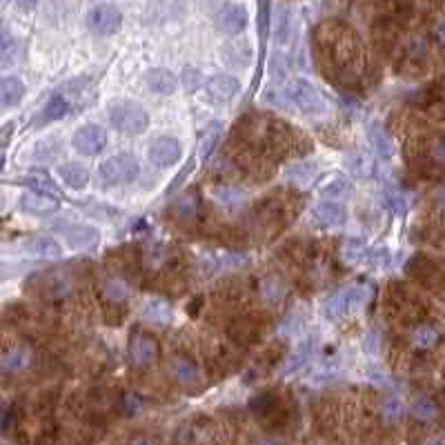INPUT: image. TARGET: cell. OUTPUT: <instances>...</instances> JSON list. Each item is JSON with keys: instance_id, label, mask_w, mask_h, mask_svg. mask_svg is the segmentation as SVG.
<instances>
[{"instance_id": "cell-9", "label": "cell", "mask_w": 445, "mask_h": 445, "mask_svg": "<svg viewBox=\"0 0 445 445\" xmlns=\"http://www.w3.org/2000/svg\"><path fill=\"white\" fill-rule=\"evenodd\" d=\"M427 63H430V45L423 38H412L408 43V47L403 49L399 69L401 72H406L408 76H412V74L416 76L427 67Z\"/></svg>"}, {"instance_id": "cell-44", "label": "cell", "mask_w": 445, "mask_h": 445, "mask_svg": "<svg viewBox=\"0 0 445 445\" xmlns=\"http://www.w3.org/2000/svg\"><path fill=\"white\" fill-rule=\"evenodd\" d=\"M387 205L394 214L406 212V199H403L399 192H387Z\"/></svg>"}, {"instance_id": "cell-38", "label": "cell", "mask_w": 445, "mask_h": 445, "mask_svg": "<svg viewBox=\"0 0 445 445\" xmlns=\"http://www.w3.org/2000/svg\"><path fill=\"white\" fill-rule=\"evenodd\" d=\"M379 3L387 9V13L392 18H406L412 11L410 0H379Z\"/></svg>"}, {"instance_id": "cell-23", "label": "cell", "mask_w": 445, "mask_h": 445, "mask_svg": "<svg viewBox=\"0 0 445 445\" xmlns=\"http://www.w3.org/2000/svg\"><path fill=\"white\" fill-rule=\"evenodd\" d=\"M199 210H201L199 192H187L183 196H178V201L174 203V216L178 220H194L199 216Z\"/></svg>"}, {"instance_id": "cell-33", "label": "cell", "mask_w": 445, "mask_h": 445, "mask_svg": "<svg viewBox=\"0 0 445 445\" xmlns=\"http://www.w3.org/2000/svg\"><path fill=\"white\" fill-rule=\"evenodd\" d=\"M368 134H370V141H372V145H374V149H377L379 156H383V158L392 156L394 145H392V141H389V136L381 130V125H372Z\"/></svg>"}, {"instance_id": "cell-35", "label": "cell", "mask_w": 445, "mask_h": 445, "mask_svg": "<svg viewBox=\"0 0 445 445\" xmlns=\"http://www.w3.org/2000/svg\"><path fill=\"white\" fill-rule=\"evenodd\" d=\"M261 294H263V299H265V301L276 303V301H281V299H283L285 287H283V283L278 281L276 276H270V278H265V281H263Z\"/></svg>"}, {"instance_id": "cell-25", "label": "cell", "mask_w": 445, "mask_h": 445, "mask_svg": "<svg viewBox=\"0 0 445 445\" xmlns=\"http://www.w3.org/2000/svg\"><path fill=\"white\" fill-rule=\"evenodd\" d=\"M16 51H18L16 38H13L9 25L5 20H0V69L9 67L16 61Z\"/></svg>"}, {"instance_id": "cell-22", "label": "cell", "mask_w": 445, "mask_h": 445, "mask_svg": "<svg viewBox=\"0 0 445 445\" xmlns=\"http://www.w3.org/2000/svg\"><path fill=\"white\" fill-rule=\"evenodd\" d=\"M147 87L156 94L163 96H170L176 92V78L172 72H167V69H149L147 72Z\"/></svg>"}, {"instance_id": "cell-36", "label": "cell", "mask_w": 445, "mask_h": 445, "mask_svg": "<svg viewBox=\"0 0 445 445\" xmlns=\"http://www.w3.org/2000/svg\"><path fill=\"white\" fill-rule=\"evenodd\" d=\"M25 183H27V185H32V187H34V189H38V192H47V194H54V196L63 199L61 189L56 187V185H51V183H49V178H47L45 174L34 172L32 176H27V178H25Z\"/></svg>"}, {"instance_id": "cell-13", "label": "cell", "mask_w": 445, "mask_h": 445, "mask_svg": "<svg viewBox=\"0 0 445 445\" xmlns=\"http://www.w3.org/2000/svg\"><path fill=\"white\" fill-rule=\"evenodd\" d=\"M20 210L27 214H36V216H45V214H54L58 210V199L54 194L47 192H38L32 189L20 196Z\"/></svg>"}, {"instance_id": "cell-12", "label": "cell", "mask_w": 445, "mask_h": 445, "mask_svg": "<svg viewBox=\"0 0 445 445\" xmlns=\"http://www.w3.org/2000/svg\"><path fill=\"white\" fill-rule=\"evenodd\" d=\"M130 354H132V363L136 368H151L158 361V343L154 337H149V334H136L132 347H130Z\"/></svg>"}, {"instance_id": "cell-40", "label": "cell", "mask_w": 445, "mask_h": 445, "mask_svg": "<svg viewBox=\"0 0 445 445\" xmlns=\"http://www.w3.org/2000/svg\"><path fill=\"white\" fill-rule=\"evenodd\" d=\"M289 34V11L281 9L278 11V18H276V40L278 43H285Z\"/></svg>"}, {"instance_id": "cell-29", "label": "cell", "mask_w": 445, "mask_h": 445, "mask_svg": "<svg viewBox=\"0 0 445 445\" xmlns=\"http://www.w3.org/2000/svg\"><path fill=\"white\" fill-rule=\"evenodd\" d=\"M58 174L65 180V185L67 187H74V189H82V187L87 185V180H89V172L82 165H78V163L63 165L61 170H58Z\"/></svg>"}, {"instance_id": "cell-19", "label": "cell", "mask_w": 445, "mask_h": 445, "mask_svg": "<svg viewBox=\"0 0 445 445\" xmlns=\"http://www.w3.org/2000/svg\"><path fill=\"white\" fill-rule=\"evenodd\" d=\"M230 337L243 347L254 345L261 339V323H256L254 318H239L230 327Z\"/></svg>"}, {"instance_id": "cell-15", "label": "cell", "mask_w": 445, "mask_h": 445, "mask_svg": "<svg viewBox=\"0 0 445 445\" xmlns=\"http://www.w3.org/2000/svg\"><path fill=\"white\" fill-rule=\"evenodd\" d=\"M207 92H210L212 101L230 103V101H234V96L241 92V82L232 74H218L207 80Z\"/></svg>"}, {"instance_id": "cell-28", "label": "cell", "mask_w": 445, "mask_h": 445, "mask_svg": "<svg viewBox=\"0 0 445 445\" xmlns=\"http://www.w3.org/2000/svg\"><path fill=\"white\" fill-rule=\"evenodd\" d=\"M412 341L419 350H432V347H437L441 341V332L432 323H421L414 327Z\"/></svg>"}, {"instance_id": "cell-4", "label": "cell", "mask_w": 445, "mask_h": 445, "mask_svg": "<svg viewBox=\"0 0 445 445\" xmlns=\"http://www.w3.org/2000/svg\"><path fill=\"white\" fill-rule=\"evenodd\" d=\"M101 176L107 185H123V183H132V180L138 176V161L134 154H116L107 158L105 163H101Z\"/></svg>"}, {"instance_id": "cell-39", "label": "cell", "mask_w": 445, "mask_h": 445, "mask_svg": "<svg viewBox=\"0 0 445 445\" xmlns=\"http://www.w3.org/2000/svg\"><path fill=\"white\" fill-rule=\"evenodd\" d=\"M105 294L109 301H123L125 296H127V285H125L123 281H118V278H114V281H109L105 285Z\"/></svg>"}, {"instance_id": "cell-20", "label": "cell", "mask_w": 445, "mask_h": 445, "mask_svg": "<svg viewBox=\"0 0 445 445\" xmlns=\"http://www.w3.org/2000/svg\"><path fill=\"white\" fill-rule=\"evenodd\" d=\"M69 111H72V105L67 103V99L63 94H54V99L40 109V116H36L34 125H47V123H56L65 118Z\"/></svg>"}, {"instance_id": "cell-37", "label": "cell", "mask_w": 445, "mask_h": 445, "mask_svg": "<svg viewBox=\"0 0 445 445\" xmlns=\"http://www.w3.org/2000/svg\"><path fill=\"white\" fill-rule=\"evenodd\" d=\"M312 347H314V343L312 341H308V343H301V347L289 356V361L285 363V372H294L296 368H301L305 361H308V356L312 354Z\"/></svg>"}, {"instance_id": "cell-46", "label": "cell", "mask_w": 445, "mask_h": 445, "mask_svg": "<svg viewBox=\"0 0 445 445\" xmlns=\"http://www.w3.org/2000/svg\"><path fill=\"white\" fill-rule=\"evenodd\" d=\"M13 3H16L23 11H32L38 5V0H13Z\"/></svg>"}, {"instance_id": "cell-2", "label": "cell", "mask_w": 445, "mask_h": 445, "mask_svg": "<svg viewBox=\"0 0 445 445\" xmlns=\"http://www.w3.org/2000/svg\"><path fill=\"white\" fill-rule=\"evenodd\" d=\"M109 123L125 136H138L149 127V114L138 103L120 101L109 107Z\"/></svg>"}, {"instance_id": "cell-11", "label": "cell", "mask_w": 445, "mask_h": 445, "mask_svg": "<svg viewBox=\"0 0 445 445\" xmlns=\"http://www.w3.org/2000/svg\"><path fill=\"white\" fill-rule=\"evenodd\" d=\"M247 20H249L247 9L243 5H236V3H225L216 13L218 30L227 36H239L247 27Z\"/></svg>"}, {"instance_id": "cell-14", "label": "cell", "mask_w": 445, "mask_h": 445, "mask_svg": "<svg viewBox=\"0 0 445 445\" xmlns=\"http://www.w3.org/2000/svg\"><path fill=\"white\" fill-rule=\"evenodd\" d=\"M149 158L156 167H170L180 158V143L172 136H161L151 143Z\"/></svg>"}, {"instance_id": "cell-48", "label": "cell", "mask_w": 445, "mask_h": 445, "mask_svg": "<svg viewBox=\"0 0 445 445\" xmlns=\"http://www.w3.org/2000/svg\"><path fill=\"white\" fill-rule=\"evenodd\" d=\"M0 145H3V141H0Z\"/></svg>"}, {"instance_id": "cell-1", "label": "cell", "mask_w": 445, "mask_h": 445, "mask_svg": "<svg viewBox=\"0 0 445 445\" xmlns=\"http://www.w3.org/2000/svg\"><path fill=\"white\" fill-rule=\"evenodd\" d=\"M314 43L327 76H337L341 85H356L363 74V49L347 25L327 20L316 30Z\"/></svg>"}, {"instance_id": "cell-45", "label": "cell", "mask_w": 445, "mask_h": 445, "mask_svg": "<svg viewBox=\"0 0 445 445\" xmlns=\"http://www.w3.org/2000/svg\"><path fill=\"white\" fill-rule=\"evenodd\" d=\"M136 410H138V399L132 396V394H125L123 403H120V412L123 414H136Z\"/></svg>"}, {"instance_id": "cell-5", "label": "cell", "mask_w": 445, "mask_h": 445, "mask_svg": "<svg viewBox=\"0 0 445 445\" xmlns=\"http://www.w3.org/2000/svg\"><path fill=\"white\" fill-rule=\"evenodd\" d=\"M368 303V289L365 287H347L337 294H332L325 303V312L330 318H343L350 312L361 310Z\"/></svg>"}, {"instance_id": "cell-42", "label": "cell", "mask_w": 445, "mask_h": 445, "mask_svg": "<svg viewBox=\"0 0 445 445\" xmlns=\"http://www.w3.org/2000/svg\"><path fill=\"white\" fill-rule=\"evenodd\" d=\"M183 85L189 94H194L199 87H201V72L199 69H194V67H187L185 69V74H183Z\"/></svg>"}, {"instance_id": "cell-3", "label": "cell", "mask_w": 445, "mask_h": 445, "mask_svg": "<svg viewBox=\"0 0 445 445\" xmlns=\"http://www.w3.org/2000/svg\"><path fill=\"white\" fill-rule=\"evenodd\" d=\"M285 99H289L301 111H305V114L316 116V114H323V111L327 109L325 99L308 80H292L285 89Z\"/></svg>"}, {"instance_id": "cell-27", "label": "cell", "mask_w": 445, "mask_h": 445, "mask_svg": "<svg viewBox=\"0 0 445 445\" xmlns=\"http://www.w3.org/2000/svg\"><path fill=\"white\" fill-rule=\"evenodd\" d=\"M220 132H222V123H218V120L207 123L205 127L199 132V156H201V158H207V156H210V151L214 149V145H216V141H218Z\"/></svg>"}, {"instance_id": "cell-34", "label": "cell", "mask_w": 445, "mask_h": 445, "mask_svg": "<svg viewBox=\"0 0 445 445\" xmlns=\"http://www.w3.org/2000/svg\"><path fill=\"white\" fill-rule=\"evenodd\" d=\"M412 416L414 419H419V421H434L437 416H439V408H437V403L432 399H416L414 401V406H412Z\"/></svg>"}, {"instance_id": "cell-41", "label": "cell", "mask_w": 445, "mask_h": 445, "mask_svg": "<svg viewBox=\"0 0 445 445\" xmlns=\"http://www.w3.org/2000/svg\"><path fill=\"white\" fill-rule=\"evenodd\" d=\"M401 414H403V408H401V403L394 401V399H389L383 406V419L387 423H396L401 419Z\"/></svg>"}, {"instance_id": "cell-17", "label": "cell", "mask_w": 445, "mask_h": 445, "mask_svg": "<svg viewBox=\"0 0 445 445\" xmlns=\"http://www.w3.org/2000/svg\"><path fill=\"white\" fill-rule=\"evenodd\" d=\"M141 314H143V318L147 323H154V325H161V327L172 323V308L163 299H154V296L147 299L143 303Z\"/></svg>"}, {"instance_id": "cell-7", "label": "cell", "mask_w": 445, "mask_h": 445, "mask_svg": "<svg viewBox=\"0 0 445 445\" xmlns=\"http://www.w3.org/2000/svg\"><path fill=\"white\" fill-rule=\"evenodd\" d=\"M123 13L114 5H96L87 13V27L99 36H111L120 30Z\"/></svg>"}, {"instance_id": "cell-47", "label": "cell", "mask_w": 445, "mask_h": 445, "mask_svg": "<svg viewBox=\"0 0 445 445\" xmlns=\"http://www.w3.org/2000/svg\"><path fill=\"white\" fill-rule=\"evenodd\" d=\"M3 165H5V158H3V156H0V170H3Z\"/></svg>"}, {"instance_id": "cell-8", "label": "cell", "mask_w": 445, "mask_h": 445, "mask_svg": "<svg viewBox=\"0 0 445 445\" xmlns=\"http://www.w3.org/2000/svg\"><path fill=\"white\" fill-rule=\"evenodd\" d=\"M408 274L412 278H416L419 283H423L425 287H441L443 285V270H441V263H437L434 258L423 256V254H416L414 258L408 261Z\"/></svg>"}, {"instance_id": "cell-31", "label": "cell", "mask_w": 445, "mask_h": 445, "mask_svg": "<svg viewBox=\"0 0 445 445\" xmlns=\"http://www.w3.org/2000/svg\"><path fill=\"white\" fill-rule=\"evenodd\" d=\"M27 249H30L32 254L43 256V258H58L61 256V245L54 239H49V236H38V239H32L30 243H27Z\"/></svg>"}, {"instance_id": "cell-16", "label": "cell", "mask_w": 445, "mask_h": 445, "mask_svg": "<svg viewBox=\"0 0 445 445\" xmlns=\"http://www.w3.org/2000/svg\"><path fill=\"white\" fill-rule=\"evenodd\" d=\"M312 216H314V220L321 227H339V225H343V222H345V207L339 205V203L323 201V203H318L314 207Z\"/></svg>"}, {"instance_id": "cell-43", "label": "cell", "mask_w": 445, "mask_h": 445, "mask_svg": "<svg viewBox=\"0 0 445 445\" xmlns=\"http://www.w3.org/2000/svg\"><path fill=\"white\" fill-rule=\"evenodd\" d=\"M347 189H350V183H347L345 178H337L330 187H321V194L323 196H341V194Z\"/></svg>"}, {"instance_id": "cell-21", "label": "cell", "mask_w": 445, "mask_h": 445, "mask_svg": "<svg viewBox=\"0 0 445 445\" xmlns=\"http://www.w3.org/2000/svg\"><path fill=\"white\" fill-rule=\"evenodd\" d=\"M25 85L16 76H5L0 78V107H13L23 101Z\"/></svg>"}, {"instance_id": "cell-24", "label": "cell", "mask_w": 445, "mask_h": 445, "mask_svg": "<svg viewBox=\"0 0 445 445\" xmlns=\"http://www.w3.org/2000/svg\"><path fill=\"white\" fill-rule=\"evenodd\" d=\"M172 372H174V377L176 381L183 385V387H194V385H199L201 381V374H199V368L192 363L189 358H174V363H172Z\"/></svg>"}, {"instance_id": "cell-30", "label": "cell", "mask_w": 445, "mask_h": 445, "mask_svg": "<svg viewBox=\"0 0 445 445\" xmlns=\"http://www.w3.org/2000/svg\"><path fill=\"white\" fill-rule=\"evenodd\" d=\"M67 241L72 247H92L99 243V232L87 225H76L67 230Z\"/></svg>"}, {"instance_id": "cell-32", "label": "cell", "mask_w": 445, "mask_h": 445, "mask_svg": "<svg viewBox=\"0 0 445 445\" xmlns=\"http://www.w3.org/2000/svg\"><path fill=\"white\" fill-rule=\"evenodd\" d=\"M214 199L222 207H227V210H239V207L245 203V192L236 189V187H218V189H214Z\"/></svg>"}, {"instance_id": "cell-6", "label": "cell", "mask_w": 445, "mask_h": 445, "mask_svg": "<svg viewBox=\"0 0 445 445\" xmlns=\"http://www.w3.org/2000/svg\"><path fill=\"white\" fill-rule=\"evenodd\" d=\"M30 285H36L34 287L36 294L45 299H61L72 289V281H69V276L63 270H49L43 274H36Z\"/></svg>"}, {"instance_id": "cell-10", "label": "cell", "mask_w": 445, "mask_h": 445, "mask_svg": "<svg viewBox=\"0 0 445 445\" xmlns=\"http://www.w3.org/2000/svg\"><path fill=\"white\" fill-rule=\"evenodd\" d=\"M107 145V134L99 125H85L74 134V147L82 156H96L101 154Z\"/></svg>"}, {"instance_id": "cell-26", "label": "cell", "mask_w": 445, "mask_h": 445, "mask_svg": "<svg viewBox=\"0 0 445 445\" xmlns=\"http://www.w3.org/2000/svg\"><path fill=\"white\" fill-rule=\"evenodd\" d=\"M249 410L258 419H270L272 414L278 412V396L274 392H261L249 401Z\"/></svg>"}, {"instance_id": "cell-18", "label": "cell", "mask_w": 445, "mask_h": 445, "mask_svg": "<svg viewBox=\"0 0 445 445\" xmlns=\"http://www.w3.org/2000/svg\"><path fill=\"white\" fill-rule=\"evenodd\" d=\"M30 363H32V352L27 345L11 347V350H7L5 354H0V372L13 374V372L25 370Z\"/></svg>"}]
</instances>
